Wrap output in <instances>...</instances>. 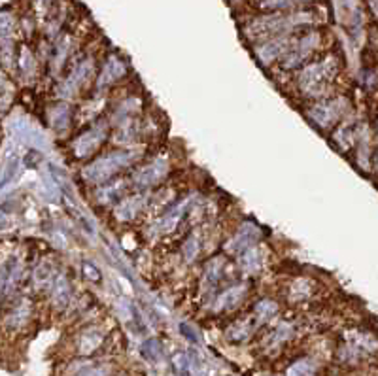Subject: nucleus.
I'll return each instance as SVG.
<instances>
[{"label": "nucleus", "mask_w": 378, "mask_h": 376, "mask_svg": "<svg viewBox=\"0 0 378 376\" xmlns=\"http://www.w3.org/2000/svg\"><path fill=\"white\" fill-rule=\"evenodd\" d=\"M32 320V303L29 297H10V307L2 316V327L8 331L25 329Z\"/></svg>", "instance_id": "8"}, {"label": "nucleus", "mask_w": 378, "mask_h": 376, "mask_svg": "<svg viewBox=\"0 0 378 376\" xmlns=\"http://www.w3.org/2000/svg\"><path fill=\"white\" fill-rule=\"evenodd\" d=\"M110 134V121H100L91 123V127L87 131H83L82 134H78L72 142V155L78 161H87L91 155L97 154L100 146L108 140Z\"/></svg>", "instance_id": "4"}, {"label": "nucleus", "mask_w": 378, "mask_h": 376, "mask_svg": "<svg viewBox=\"0 0 378 376\" xmlns=\"http://www.w3.org/2000/svg\"><path fill=\"white\" fill-rule=\"evenodd\" d=\"M289 42H291V36L287 38L286 34H282V36H272V38H267L263 40V42H257V61L261 62L263 67H271L272 62H276L282 59V55L286 54Z\"/></svg>", "instance_id": "10"}, {"label": "nucleus", "mask_w": 378, "mask_h": 376, "mask_svg": "<svg viewBox=\"0 0 378 376\" xmlns=\"http://www.w3.org/2000/svg\"><path fill=\"white\" fill-rule=\"evenodd\" d=\"M256 329H257V325L252 318H241V320H236V322H233L229 327H227L225 337L229 342H233V344H241V342H244V340H248V338L254 335V331Z\"/></svg>", "instance_id": "19"}, {"label": "nucleus", "mask_w": 378, "mask_h": 376, "mask_svg": "<svg viewBox=\"0 0 378 376\" xmlns=\"http://www.w3.org/2000/svg\"><path fill=\"white\" fill-rule=\"evenodd\" d=\"M15 95L14 82L10 80L6 70L0 69V114H4L8 108L12 106Z\"/></svg>", "instance_id": "26"}, {"label": "nucleus", "mask_w": 378, "mask_h": 376, "mask_svg": "<svg viewBox=\"0 0 378 376\" xmlns=\"http://www.w3.org/2000/svg\"><path fill=\"white\" fill-rule=\"evenodd\" d=\"M140 353H142V357H146L151 363H155L163 357V344L159 342L157 338H150V340H146L140 348Z\"/></svg>", "instance_id": "29"}, {"label": "nucleus", "mask_w": 378, "mask_h": 376, "mask_svg": "<svg viewBox=\"0 0 378 376\" xmlns=\"http://www.w3.org/2000/svg\"><path fill=\"white\" fill-rule=\"evenodd\" d=\"M180 331H181V335L188 338V340H191V342H197V340H199V338H197V335H195V331L191 329L189 325H186V323H181Z\"/></svg>", "instance_id": "34"}, {"label": "nucleus", "mask_w": 378, "mask_h": 376, "mask_svg": "<svg viewBox=\"0 0 378 376\" xmlns=\"http://www.w3.org/2000/svg\"><path fill=\"white\" fill-rule=\"evenodd\" d=\"M131 182L123 180V178H113L108 180L104 184H100V187L95 193V200L100 207H113L121 197H125V191Z\"/></svg>", "instance_id": "15"}, {"label": "nucleus", "mask_w": 378, "mask_h": 376, "mask_svg": "<svg viewBox=\"0 0 378 376\" xmlns=\"http://www.w3.org/2000/svg\"><path fill=\"white\" fill-rule=\"evenodd\" d=\"M72 123V112L68 102H59L49 110V125L55 132H65Z\"/></svg>", "instance_id": "21"}, {"label": "nucleus", "mask_w": 378, "mask_h": 376, "mask_svg": "<svg viewBox=\"0 0 378 376\" xmlns=\"http://www.w3.org/2000/svg\"><path fill=\"white\" fill-rule=\"evenodd\" d=\"M314 287H316V284L309 278H295L293 282L289 284V290H287V299L293 301V303L310 299L314 295Z\"/></svg>", "instance_id": "23"}, {"label": "nucleus", "mask_w": 378, "mask_h": 376, "mask_svg": "<svg viewBox=\"0 0 378 376\" xmlns=\"http://www.w3.org/2000/svg\"><path fill=\"white\" fill-rule=\"evenodd\" d=\"M225 265L227 261L223 255H216V257H212L210 261L206 263L203 278H201V292H203V295H212L218 290L219 282L223 278V272H225Z\"/></svg>", "instance_id": "14"}, {"label": "nucleus", "mask_w": 378, "mask_h": 376, "mask_svg": "<svg viewBox=\"0 0 378 376\" xmlns=\"http://www.w3.org/2000/svg\"><path fill=\"white\" fill-rule=\"evenodd\" d=\"M304 2H310V0H304Z\"/></svg>", "instance_id": "35"}, {"label": "nucleus", "mask_w": 378, "mask_h": 376, "mask_svg": "<svg viewBox=\"0 0 378 376\" xmlns=\"http://www.w3.org/2000/svg\"><path fill=\"white\" fill-rule=\"evenodd\" d=\"M195 202L193 197H186V199L176 200L173 207L166 208L165 212L161 214L157 222H153L151 225V235L155 237H165V235H170L174 231L180 227V223L184 222V218L188 215L189 208Z\"/></svg>", "instance_id": "7"}, {"label": "nucleus", "mask_w": 378, "mask_h": 376, "mask_svg": "<svg viewBox=\"0 0 378 376\" xmlns=\"http://www.w3.org/2000/svg\"><path fill=\"white\" fill-rule=\"evenodd\" d=\"M93 76H95V61L91 57L82 59L76 67H72V70L68 72L67 76L63 78L59 95L63 99H72L80 93L82 87H85V84H89Z\"/></svg>", "instance_id": "6"}, {"label": "nucleus", "mask_w": 378, "mask_h": 376, "mask_svg": "<svg viewBox=\"0 0 378 376\" xmlns=\"http://www.w3.org/2000/svg\"><path fill=\"white\" fill-rule=\"evenodd\" d=\"M72 301V284L65 274H57L49 285V303L57 310H65Z\"/></svg>", "instance_id": "17"}, {"label": "nucleus", "mask_w": 378, "mask_h": 376, "mask_svg": "<svg viewBox=\"0 0 378 376\" xmlns=\"http://www.w3.org/2000/svg\"><path fill=\"white\" fill-rule=\"evenodd\" d=\"M257 240H259V227H257L256 223H242L241 229L236 231L233 235V238L225 244V252L229 255H238L242 254L244 250L256 246Z\"/></svg>", "instance_id": "13"}, {"label": "nucleus", "mask_w": 378, "mask_h": 376, "mask_svg": "<svg viewBox=\"0 0 378 376\" xmlns=\"http://www.w3.org/2000/svg\"><path fill=\"white\" fill-rule=\"evenodd\" d=\"M144 210H148V197L144 193H133L113 204V218L120 223H133Z\"/></svg>", "instance_id": "9"}, {"label": "nucleus", "mask_w": 378, "mask_h": 376, "mask_svg": "<svg viewBox=\"0 0 378 376\" xmlns=\"http://www.w3.org/2000/svg\"><path fill=\"white\" fill-rule=\"evenodd\" d=\"M106 340V333L104 329H100V327H85V329L78 335L76 338V350L80 355H91V353H95L100 348V346L104 344Z\"/></svg>", "instance_id": "16"}, {"label": "nucleus", "mask_w": 378, "mask_h": 376, "mask_svg": "<svg viewBox=\"0 0 378 376\" xmlns=\"http://www.w3.org/2000/svg\"><path fill=\"white\" fill-rule=\"evenodd\" d=\"M348 100L344 97H337V99H324L320 102H314L312 106L307 108V117L309 121L318 127V129H331L340 119H344L348 115Z\"/></svg>", "instance_id": "3"}, {"label": "nucleus", "mask_w": 378, "mask_h": 376, "mask_svg": "<svg viewBox=\"0 0 378 376\" xmlns=\"http://www.w3.org/2000/svg\"><path fill=\"white\" fill-rule=\"evenodd\" d=\"M293 0H259V8L265 12H280V10L289 8Z\"/></svg>", "instance_id": "30"}, {"label": "nucleus", "mask_w": 378, "mask_h": 376, "mask_svg": "<svg viewBox=\"0 0 378 376\" xmlns=\"http://www.w3.org/2000/svg\"><path fill=\"white\" fill-rule=\"evenodd\" d=\"M238 263H241V269L246 274H256L261 270V263H263V254L261 250L252 246L248 250H244L242 254H238Z\"/></svg>", "instance_id": "25"}, {"label": "nucleus", "mask_w": 378, "mask_h": 376, "mask_svg": "<svg viewBox=\"0 0 378 376\" xmlns=\"http://www.w3.org/2000/svg\"><path fill=\"white\" fill-rule=\"evenodd\" d=\"M318 363L312 357H302L297 360L293 365H289L286 371V376H316Z\"/></svg>", "instance_id": "27"}, {"label": "nucleus", "mask_w": 378, "mask_h": 376, "mask_svg": "<svg viewBox=\"0 0 378 376\" xmlns=\"http://www.w3.org/2000/svg\"><path fill=\"white\" fill-rule=\"evenodd\" d=\"M168 172H170V161L166 157H153L136 169L135 174L131 176V184L136 185L140 191H148L161 184L168 176Z\"/></svg>", "instance_id": "5"}, {"label": "nucleus", "mask_w": 378, "mask_h": 376, "mask_svg": "<svg viewBox=\"0 0 378 376\" xmlns=\"http://www.w3.org/2000/svg\"><path fill=\"white\" fill-rule=\"evenodd\" d=\"M173 365L180 375H189V357L186 353H176L173 357Z\"/></svg>", "instance_id": "31"}, {"label": "nucleus", "mask_w": 378, "mask_h": 376, "mask_svg": "<svg viewBox=\"0 0 378 376\" xmlns=\"http://www.w3.org/2000/svg\"><path fill=\"white\" fill-rule=\"evenodd\" d=\"M15 32V17L8 10H0V42L12 40Z\"/></svg>", "instance_id": "28"}, {"label": "nucleus", "mask_w": 378, "mask_h": 376, "mask_svg": "<svg viewBox=\"0 0 378 376\" xmlns=\"http://www.w3.org/2000/svg\"><path fill=\"white\" fill-rule=\"evenodd\" d=\"M57 277V267H55V261L52 257H42L40 261L36 263V267L30 272V278H32V285L34 287H49L53 282V278Z\"/></svg>", "instance_id": "18"}, {"label": "nucleus", "mask_w": 378, "mask_h": 376, "mask_svg": "<svg viewBox=\"0 0 378 376\" xmlns=\"http://www.w3.org/2000/svg\"><path fill=\"white\" fill-rule=\"evenodd\" d=\"M248 287L246 284H234L231 287H227L223 292L214 297L212 301V312L214 314H223V312H231L241 305L242 301L246 299Z\"/></svg>", "instance_id": "12"}, {"label": "nucleus", "mask_w": 378, "mask_h": 376, "mask_svg": "<svg viewBox=\"0 0 378 376\" xmlns=\"http://www.w3.org/2000/svg\"><path fill=\"white\" fill-rule=\"evenodd\" d=\"M138 159H140V154L133 152V150H112V152H106L104 155L93 159V161L83 167V182L89 185L104 184L108 180L118 178V174L123 172V170H127L129 167H133Z\"/></svg>", "instance_id": "2"}, {"label": "nucleus", "mask_w": 378, "mask_h": 376, "mask_svg": "<svg viewBox=\"0 0 378 376\" xmlns=\"http://www.w3.org/2000/svg\"><path fill=\"white\" fill-rule=\"evenodd\" d=\"M127 74V64L121 59L120 55H110L106 59L104 67L100 69L97 78V91H104L108 87H112L113 84H118L121 78H125Z\"/></svg>", "instance_id": "11"}, {"label": "nucleus", "mask_w": 378, "mask_h": 376, "mask_svg": "<svg viewBox=\"0 0 378 376\" xmlns=\"http://www.w3.org/2000/svg\"><path fill=\"white\" fill-rule=\"evenodd\" d=\"M203 252V233L199 229L191 231L181 244V257L186 263H195Z\"/></svg>", "instance_id": "22"}, {"label": "nucleus", "mask_w": 378, "mask_h": 376, "mask_svg": "<svg viewBox=\"0 0 378 376\" xmlns=\"http://www.w3.org/2000/svg\"><path fill=\"white\" fill-rule=\"evenodd\" d=\"M36 57L32 54V49L29 46H21L19 54H15V70L21 74V78L30 80L36 74Z\"/></svg>", "instance_id": "20"}, {"label": "nucleus", "mask_w": 378, "mask_h": 376, "mask_svg": "<svg viewBox=\"0 0 378 376\" xmlns=\"http://www.w3.org/2000/svg\"><path fill=\"white\" fill-rule=\"evenodd\" d=\"M278 314V303L272 299H261L257 301L254 312H252V320L256 322V325H263V323L271 322L274 316Z\"/></svg>", "instance_id": "24"}, {"label": "nucleus", "mask_w": 378, "mask_h": 376, "mask_svg": "<svg viewBox=\"0 0 378 376\" xmlns=\"http://www.w3.org/2000/svg\"><path fill=\"white\" fill-rule=\"evenodd\" d=\"M110 375V367L108 365H91V367L83 368L82 373L76 376H108Z\"/></svg>", "instance_id": "32"}, {"label": "nucleus", "mask_w": 378, "mask_h": 376, "mask_svg": "<svg viewBox=\"0 0 378 376\" xmlns=\"http://www.w3.org/2000/svg\"><path fill=\"white\" fill-rule=\"evenodd\" d=\"M340 64L337 57H324L301 67L297 72V87L302 97L312 100H324L331 93V82L337 78Z\"/></svg>", "instance_id": "1"}, {"label": "nucleus", "mask_w": 378, "mask_h": 376, "mask_svg": "<svg viewBox=\"0 0 378 376\" xmlns=\"http://www.w3.org/2000/svg\"><path fill=\"white\" fill-rule=\"evenodd\" d=\"M82 270H83V274L89 278V280H93V282H100V280H102V274H100V270H98L95 265H91V263H87V261L83 263Z\"/></svg>", "instance_id": "33"}]
</instances>
